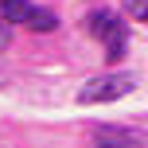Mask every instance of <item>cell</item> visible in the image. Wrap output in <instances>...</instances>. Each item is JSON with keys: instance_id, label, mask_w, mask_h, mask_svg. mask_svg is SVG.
Returning <instances> with one entry per match:
<instances>
[{"instance_id": "cell-2", "label": "cell", "mask_w": 148, "mask_h": 148, "mask_svg": "<svg viewBox=\"0 0 148 148\" xmlns=\"http://www.w3.org/2000/svg\"><path fill=\"white\" fill-rule=\"evenodd\" d=\"M86 31L105 43V59H109V62H121V59H125L129 27H125L113 12H90V16H86Z\"/></svg>"}, {"instance_id": "cell-4", "label": "cell", "mask_w": 148, "mask_h": 148, "mask_svg": "<svg viewBox=\"0 0 148 148\" xmlns=\"http://www.w3.org/2000/svg\"><path fill=\"white\" fill-rule=\"evenodd\" d=\"M97 144H140L144 140V133H136V129H117V125H97L94 133Z\"/></svg>"}, {"instance_id": "cell-5", "label": "cell", "mask_w": 148, "mask_h": 148, "mask_svg": "<svg viewBox=\"0 0 148 148\" xmlns=\"http://www.w3.org/2000/svg\"><path fill=\"white\" fill-rule=\"evenodd\" d=\"M12 27H16V20H12L8 12H0V51L12 43Z\"/></svg>"}, {"instance_id": "cell-6", "label": "cell", "mask_w": 148, "mask_h": 148, "mask_svg": "<svg viewBox=\"0 0 148 148\" xmlns=\"http://www.w3.org/2000/svg\"><path fill=\"white\" fill-rule=\"evenodd\" d=\"M125 8H129L140 23H148V0H125Z\"/></svg>"}, {"instance_id": "cell-1", "label": "cell", "mask_w": 148, "mask_h": 148, "mask_svg": "<svg viewBox=\"0 0 148 148\" xmlns=\"http://www.w3.org/2000/svg\"><path fill=\"white\" fill-rule=\"evenodd\" d=\"M136 90V78L125 70H113V74H101V78H90L86 86L78 90V105H109L117 97L133 94Z\"/></svg>"}, {"instance_id": "cell-3", "label": "cell", "mask_w": 148, "mask_h": 148, "mask_svg": "<svg viewBox=\"0 0 148 148\" xmlns=\"http://www.w3.org/2000/svg\"><path fill=\"white\" fill-rule=\"evenodd\" d=\"M0 12H8L16 23H23V27H31V31H55L59 27V16L55 12L35 8V4H27V0H0Z\"/></svg>"}]
</instances>
